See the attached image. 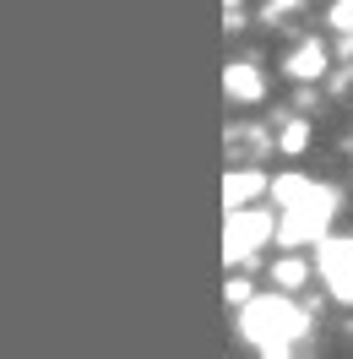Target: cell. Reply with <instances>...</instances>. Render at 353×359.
Returning a JSON list of instances; mask_svg holds the SVG:
<instances>
[{
    "label": "cell",
    "mask_w": 353,
    "mask_h": 359,
    "mask_svg": "<svg viewBox=\"0 0 353 359\" xmlns=\"http://www.w3.org/2000/svg\"><path fill=\"white\" fill-rule=\"evenodd\" d=\"M272 196H277V207H283V218H277L283 250L315 245V240L326 234L331 212L342 207V191H337V185H321V180H305V175H277L272 180Z\"/></svg>",
    "instance_id": "1"
},
{
    "label": "cell",
    "mask_w": 353,
    "mask_h": 359,
    "mask_svg": "<svg viewBox=\"0 0 353 359\" xmlns=\"http://www.w3.org/2000/svg\"><path fill=\"white\" fill-rule=\"evenodd\" d=\"M305 332H310V316L288 289L250 294L240 305V337L256 348V354H288V343L305 337Z\"/></svg>",
    "instance_id": "2"
},
{
    "label": "cell",
    "mask_w": 353,
    "mask_h": 359,
    "mask_svg": "<svg viewBox=\"0 0 353 359\" xmlns=\"http://www.w3.org/2000/svg\"><path fill=\"white\" fill-rule=\"evenodd\" d=\"M272 234H277V218H272V212H261V207H228V224H223V262H228V267L250 262Z\"/></svg>",
    "instance_id": "3"
},
{
    "label": "cell",
    "mask_w": 353,
    "mask_h": 359,
    "mask_svg": "<svg viewBox=\"0 0 353 359\" xmlns=\"http://www.w3.org/2000/svg\"><path fill=\"white\" fill-rule=\"evenodd\" d=\"M315 267L326 278L331 299H337V305H353V240L321 234V240H315Z\"/></svg>",
    "instance_id": "4"
},
{
    "label": "cell",
    "mask_w": 353,
    "mask_h": 359,
    "mask_svg": "<svg viewBox=\"0 0 353 359\" xmlns=\"http://www.w3.org/2000/svg\"><path fill=\"white\" fill-rule=\"evenodd\" d=\"M223 93H228V104H261V71L244 66V60H234V66H223Z\"/></svg>",
    "instance_id": "5"
},
{
    "label": "cell",
    "mask_w": 353,
    "mask_h": 359,
    "mask_svg": "<svg viewBox=\"0 0 353 359\" xmlns=\"http://www.w3.org/2000/svg\"><path fill=\"white\" fill-rule=\"evenodd\" d=\"M261 191H272V180L256 175V169H228V175H223V202L228 207H250Z\"/></svg>",
    "instance_id": "6"
},
{
    "label": "cell",
    "mask_w": 353,
    "mask_h": 359,
    "mask_svg": "<svg viewBox=\"0 0 353 359\" xmlns=\"http://www.w3.org/2000/svg\"><path fill=\"white\" fill-rule=\"evenodd\" d=\"M283 71L293 76V82H315V76L326 71V44H299V49L283 60Z\"/></svg>",
    "instance_id": "7"
},
{
    "label": "cell",
    "mask_w": 353,
    "mask_h": 359,
    "mask_svg": "<svg viewBox=\"0 0 353 359\" xmlns=\"http://www.w3.org/2000/svg\"><path fill=\"white\" fill-rule=\"evenodd\" d=\"M305 278H310V267H305V256H293V250H283V256H277V262H272V283H277V289H305Z\"/></svg>",
    "instance_id": "8"
},
{
    "label": "cell",
    "mask_w": 353,
    "mask_h": 359,
    "mask_svg": "<svg viewBox=\"0 0 353 359\" xmlns=\"http://www.w3.org/2000/svg\"><path fill=\"white\" fill-rule=\"evenodd\" d=\"M305 142H310V126H305V120H288L283 131H277V147H283V153H305Z\"/></svg>",
    "instance_id": "9"
},
{
    "label": "cell",
    "mask_w": 353,
    "mask_h": 359,
    "mask_svg": "<svg viewBox=\"0 0 353 359\" xmlns=\"http://www.w3.org/2000/svg\"><path fill=\"white\" fill-rule=\"evenodd\" d=\"M326 27L353 33V0H331V6H326Z\"/></svg>",
    "instance_id": "10"
},
{
    "label": "cell",
    "mask_w": 353,
    "mask_h": 359,
    "mask_svg": "<svg viewBox=\"0 0 353 359\" xmlns=\"http://www.w3.org/2000/svg\"><path fill=\"white\" fill-rule=\"evenodd\" d=\"M228 299H234V305H244V299H250V283H244V278H234V283H228Z\"/></svg>",
    "instance_id": "11"
}]
</instances>
